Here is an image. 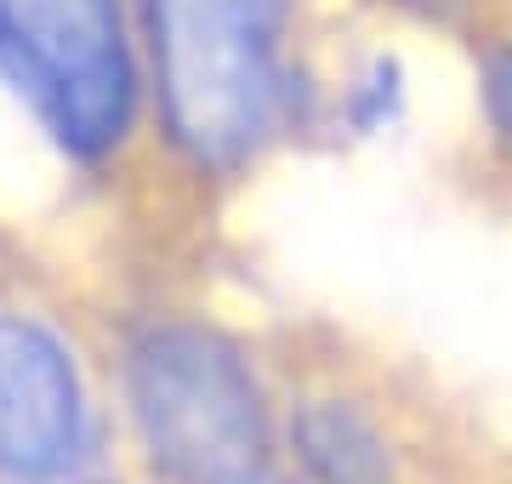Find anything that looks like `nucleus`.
<instances>
[{
  "label": "nucleus",
  "mask_w": 512,
  "mask_h": 484,
  "mask_svg": "<svg viewBox=\"0 0 512 484\" xmlns=\"http://www.w3.org/2000/svg\"><path fill=\"white\" fill-rule=\"evenodd\" d=\"M296 445L325 484H393L376 433L342 405H308L296 416Z\"/></svg>",
  "instance_id": "obj_5"
},
{
  "label": "nucleus",
  "mask_w": 512,
  "mask_h": 484,
  "mask_svg": "<svg viewBox=\"0 0 512 484\" xmlns=\"http://www.w3.org/2000/svg\"><path fill=\"white\" fill-rule=\"evenodd\" d=\"M234 484H268V479H256V473H251V479H234Z\"/></svg>",
  "instance_id": "obj_8"
},
{
  "label": "nucleus",
  "mask_w": 512,
  "mask_h": 484,
  "mask_svg": "<svg viewBox=\"0 0 512 484\" xmlns=\"http://www.w3.org/2000/svg\"><path fill=\"white\" fill-rule=\"evenodd\" d=\"M410 6H427V12H439V6H450V0H410Z\"/></svg>",
  "instance_id": "obj_7"
},
{
  "label": "nucleus",
  "mask_w": 512,
  "mask_h": 484,
  "mask_svg": "<svg viewBox=\"0 0 512 484\" xmlns=\"http://www.w3.org/2000/svg\"><path fill=\"white\" fill-rule=\"evenodd\" d=\"M0 69L80 160L126 137L137 75L114 0H0Z\"/></svg>",
  "instance_id": "obj_3"
},
{
  "label": "nucleus",
  "mask_w": 512,
  "mask_h": 484,
  "mask_svg": "<svg viewBox=\"0 0 512 484\" xmlns=\"http://www.w3.org/2000/svg\"><path fill=\"white\" fill-rule=\"evenodd\" d=\"M490 109H495V120L512 131V46L490 57Z\"/></svg>",
  "instance_id": "obj_6"
},
{
  "label": "nucleus",
  "mask_w": 512,
  "mask_h": 484,
  "mask_svg": "<svg viewBox=\"0 0 512 484\" xmlns=\"http://www.w3.org/2000/svg\"><path fill=\"white\" fill-rule=\"evenodd\" d=\"M86 433V399L69 354L29 319H0V473L46 479L69 467Z\"/></svg>",
  "instance_id": "obj_4"
},
{
  "label": "nucleus",
  "mask_w": 512,
  "mask_h": 484,
  "mask_svg": "<svg viewBox=\"0 0 512 484\" xmlns=\"http://www.w3.org/2000/svg\"><path fill=\"white\" fill-rule=\"evenodd\" d=\"M291 0H148L165 126L200 166H239L279 109Z\"/></svg>",
  "instance_id": "obj_1"
},
{
  "label": "nucleus",
  "mask_w": 512,
  "mask_h": 484,
  "mask_svg": "<svg viewBox=\"0 0 512 484\" xmlns=\"http://www.w3.org/2000/svg\"><path fill=\"white\" fill-rule=\"evenodd\" d=\"M131 399L148 450L171 479L234 484L251 479L262 462V393L245 359L200 325H165L137 342Z\"/></svg>",
  "instance_id": "obj_2"
}]
</instances>
